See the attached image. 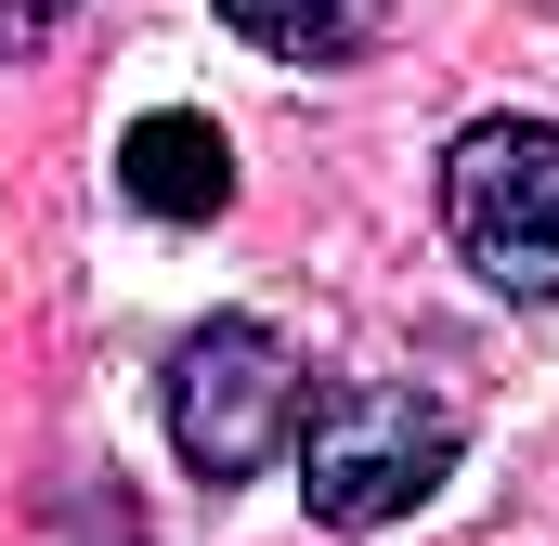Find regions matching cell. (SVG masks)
Masks as SVG:
<instances>
[{"instance_id": "cell-1", "label": "cell", "mask_w": 559, "mask_h": 546, "mask_svg": "<svg viewBox=\"0 0 559 546\" xmlns=\"http://www.w3.org/2000/svg\"><path fill=\"white\" fill-rule=\"evenodd\" d=\"M286 455H299V508L325 534H391V521H417L429 495L455 482L468 416L442 391H417V378H338V391L299 404Z\"/></svg>"}, {"instance_id": "cell-3", "label": "cell", "mask_w": 559, "mask_h": 546, "mask_svg": "<svg viewBox=\"0 0 559 546\" xmlns=\"http://www.w3.org/2000/svg\"><path fill=\"white\" fill-rule=\"evenodd\" d=\"M299 352H286L261 312H209L182 352H169V455L222 495V482H261L286 442H299Z\"/></svg>"}, {"instance_id": "cell-6", "label": "cell", "mask_w": 559, "mask_h": 546, "mask_svg": "<svg viewBox=\"0 0 559 546\" xmlns=\"http://www.w3.org/2000/svg\"><path fill=\"white\" fill-rule=\"evenodd\" d=\"M66 13H79V0H0V66H26V52L66 26Z\"/></svg>"}, {"instance_id": "cell-4", "label": "cell", "mask_w": 559, "mask_h": 546, "mask_svg": "<svg viewBox=\"0 0 559 546\" xmlns=\"http://www.w3.org/2000/svg\"><path fill=\"white\" fill-rule=\"evenodd\" d=\"M118 195L143 222H222L235 209V143L209 131L195 105H156V118L118 131Z\"/></svg>"}, {"instance_id": "cell-5", "label": "cell", "mask_w": 559, "mask_h": 546, "mask_svg": "<svg viewBox=\"0 0 559 546\" xmlns=\"http://www.w3.org/2000/svg\"><path fill=\"white\" fill-rule=\"evenodd\" d=\"M235 39H261L274 66H365L391 26H404V0H209Z\"/></svg>"}, {"instance_id": "cell-2", "label": "cell", "mask_w": 559, "mask_h": 546, "mask_svg": "<svg viewBox=\"0 0 559 546\" xmlns=\"http://www.w3.org/2000/svg\"><path fill=\"white\" fill-rule=\"evenodd\" d=\"M442 235L495 299H559V118H468L442 143Z\"/></svg>"}]
</instances>
